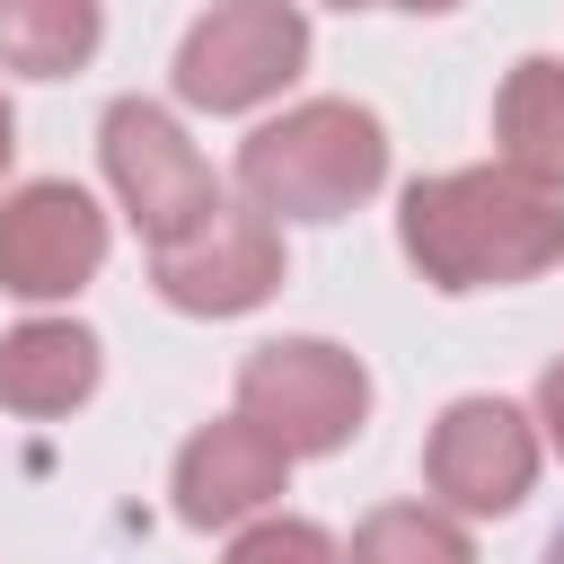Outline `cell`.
Listing matches in <instances>:
<instances>
[{"instance_id":"1","label":"cell","mask_w":564,"mask_h":564,"mask_svg":"<svg viewBox=\"0 0 564 564\" xmlns=\"http://www.w3.org/2000/svg\"><path fill=\"white\" fill-rule=\"evenodd\" d=\"M397 247L432 291H511L564 264V185L520 167H441L397 203Z\"/></svg>"},{"instance_id":"2","label":"cell","mask_w":564,"mask_h":564,"mask_svg":"<svg viewBox=\"0 0 564 564\" xmlns=\"http://www.w3.org/2000/svg\"><path fill=\"white\" fill-rule=\"evenodd\" d=\"M388 185V123L352 97L282 106L238 150V194L273 220H344Z\"/></svg>"},{"instance_id":"3","label":"cell","mask_w":564,"mask_h":564,"mask_svg":"<svg viewBox=\"0 0 564 564\" xmlns=\"http://www.w3.org/2000/svg\"><path fill=\"white\" fill-rule=\"evenodd\" d=\"M238 414H256L291 458H335L370 423V370L326 335H273L238 361Z\"/></svg>"},{"instance_id":"4","label":"cell","mask_w":564,"mask_h":564,"mask_svg":"<svg viewBox=\"0 0 564 564\" xmlns=\"http://www.w3.org/2000/svg\"><path fill=\"white\" fill-rule=\"evenodd\" d=\"M308 70L300 0H212L176 44V97L203 115H247Z\"/></svg>"},{"instance_id":"5","label":"cell","mask_w":564,"mask_h":564,"mask_svg":"<svg viewBox=\"0 0 564 564\" xmlns=\"http://www.w3.org/2000/svg\"><path fill=\"white\" fill-rule=\"evenodd\" d=\"M150 282L185 317H247L282 291V220L220 194L212 212H194L176 238L150 247Z\"/></svg>"},{"instance_id":"6","label":"cell","mask_w":564,"mask_h":564,"mask_svg":"<svg viewBox=\"0 0 564 564\" xmlns=\"http://www.w3.org/2000/svg\"><path fill=\"white\" fill-rule=\"evenodd\" d=\"M97 159H106V185H115L123 220H132L150 247H159V238H176L194 212H212V203H220L212 159L194 150V132H185L159 97H115V106H106V123H97Z\"/></svg>"},{"instance_id":"7","label":"cell","mask_w":564,"mask_h":564,"mask_svg":"<svg viewBox=\"0 0 564 564\" xmlns=\"http://www.w3.org/2000/svg\"><path fill=\"white\" fill-rule=\"evenodd\" d=\"M538 458H546L538 414H520L511 397H458V405H441V423L423 441V485L458 520H502L529 502Z\"/></svg>"},{"instance_id":"8","label":"cell","mask_w":564,"mask_h":564,"mask_svg":"<svg viewBox=\"0 0 564 564\" xmlns=\"http://www.w3.org/2000/svg\"><path fill=\"white\" fill-rule=\"evenodd\" d=\"M106 247H115V229H106L97 194L70 176H35V185L0 194V291L9 300L53 308V300L88 291L106 273Z\"/></svg>"},{"instance_id":"9","label":"cell","mask_w":564,"mask_h":564,"mask_svg":"<svg viewBox=\"0 0 564 564\" xmlns=\"http://www.w3.org/2000/svg\"><path fill=\"white\" fill-rule=\"evenodd\" d=\"M291 449L256 423V414H220V423H203L185 449H176V476H167V494H176V520L185 529H238L247 511H264V502H282L291 494Z\"/></svg>"},{"instance_id":"10","label":"cell","mask_w":564,"mask_h":564,"mask_svg":"<svg viewBox=\"0 0 564 564\" xmlns=\"http://www.w3.org/2000/svg\"><path fill=\"white\" fill-rule=\"evenodd\" d=\"M97 370H106V352L79 317H26V326L0 335V405L26 414V423H53V414L88 405Z\"/></svg>"},{"instance_id":"11","label":"cell","mask_w":564,"mask_h":564,"mask_svg":"<svg viewBox=\"0 0 564 564\" xmlns=\"http://www.w3.org/2000/svg\"><path fill=\"white\" fill-rule=\"evenodd\" d=\"M494 159L538 185H564V62L555 53L511 62V79L494 97Z\"/></svg>"},{"instance_id":"12","label":"cell","mask_w":564,"mask_h":564,"mask_svg":"<svg viewBox=\"0 0 564 564\" xmlns=\"http://www.w3.org/2000/svg\"><path fill=\"white\" fill-rule=\"evenodd\" d=\"M97 44H106L97 0H0V70L70 79V70L97 62Z\"/></svg>"},{"instance_id":"13","label":"cell","mask_w":564,"mask_h":564,"mask_svg":"<svg viewBox=\"0 0 564 564\" xmlns=\"http://www.w3.org/2000/svg\"><path fill=\"white\" fill-rule=\"evenodd\" d=\"M352 546H361V555H405V564H467V555H476L467 520L441 511V502H388V511H370V520L352 529Z\"/></svg>"},{"instance_id":"14","label":"cell","mask_w":564,"mask_h":564,"mask_svg":"<svg viewBox=\"0 0 564 564\" xmlns=\"http://www.w3.org/2000/svg\"><path fill=\"white\" fill-rule=\"evenodd\" d=\"M220 546H229L238 564H264V555H335V529H317V520H282V511L264 502V511H247L238 529H220Z\"/></svg>"},{"instance_id":"15","label":"cell","mask_w":564,"mask_h":564,"mask_svg":"<svg viewBox=\"0 0 564 564\" xmlns=\"http://www.w3.org/2000/svg\"><path fill=\"white\" fill-rule=\"evenodd\" d=\"M538 441L564 458V352L546 361V379H538Z\"/></svg>"},{"instance_id":"16","label":"cell","mask_w":564,"mask_h":564,"mask_svg":"<svg viewBox=\"0 0 564 564\" xmlns=\"http://www.w3.org/2000/svg\"><path fill=\"white\" fill-rule=\"evenodd\" d=\"M9 159H18V115H9V97H0V176H9Z\"/></svg>"},{"instance_id":"17","label":"cell","mask_w":564,"mask_h":564,"mask_svg":"<svg viewBox=\"0 0 564 564\" xmlns=\"http://www.w3.org/2000/svg\"><path fill=\"white\" fill-rule=\"evenodd\" d=\"M388 9H414V18H441V9H458V0H388Z\"/></svg>"},{"instance_id":"18","label":"cell","mask_w":564,"mask_h":564,"mask_svg":"<svg viewBox=\"0 0 564 564\" xmlns=\"http://www.w3.org/2000/svg\"><path fill=\"white\" fill-rule=\"evenodd\" d=\"M326 9H388V0H326Z\"/></svg>"},{"instance_id":"19","label":"cell","mask_w":564,"mask_h":564,"mask_svg":"<svg viewBox=\"0 0 564 564\" xmlns=\"http://www.w3.org/2000/svg\"><path fill=\"white\" fill-rule=\"evenodd\" d=\"M555 555H564V529H555Z\"/></svg>"}]
</instances>
